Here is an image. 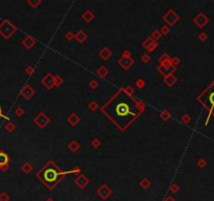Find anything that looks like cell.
Listing matches in <instances>:
<instances>
[{
  "instance_id": "6da1fadb",
  "label": "cell",
  "mask_w": 214,
  "mask_h": 201,
  "mask_svg": "<svg viewBox=\"0 0 214 201\" xmlns=\"http://www.w3.org/2000/svg\"><path fill=\"white\" fill-rule=\"evenodd\" d=\"M115 111L117 116L125 117L127 115H132L133 112L131 111V106L125 102H119L115 106Z\"/></svg>"
},
{
  "instance_id": "7a4b0ae2",
  "label": "cell",
  "mask_w": 214,
  "mask_h": 201,
  "mask_svg": "<svg viewBox=\"0 0 214 201\" xmlns=\"http://www.w3.org/2000/svg\"><path fill=\"white\" fill-rule=\"evenodd\" d=\"M44 177H45L46 181L49 182V183H52V182L56 181V178H58V173H56V170L50 169V170L46 171L45 174H44Z\"/></svg>"
},
{
  "instance_id": "3957f363",
  "label": "cell",
  "mask_w": 214,
  "mask_h": 201,
  "mask_svg": "<svg viewBox=\"0 0 214 201\" xmlns=\"http://www.w3.org/2000/svg\"><path fill=\"white\" fill-rule=\"evenodd\" d=\"M206 102L208 104V106L212 110H214V87H212L211 89L208 91V93H207V100Z\"/></svg>"
},
{
  "instance_id": "277c9868",
  "label": "cell",
  "mask_w": 214,
  "mask_h": 201,
  "mask_svg": "<svg viewBox=\"0 0 214 201\" xmlns=\"http://www.w3.org/2000/svg\"><path fill=\"white\" fill-rule=\"evenodd\" d=\"M6 162H7V156H6L5 154L0 153V165H5Z\"/></svg>"
},
{
  "instance_id": "5b68a950",
  "label": "cell",
  "mask_w": 214,
  "mask_h": 201,
  "mask_svg": "<svg viewBox=\"0 0 214 201\" xmlns=\"http://www.w3.org/2000/svg\"><path fill=\"white\" fill-rule=\"evenodd\" d=\"M0 114H1V109H0Z\"/></svg>"
},
{
  "instance_id": "8992f818",
  "label": "cell",
  "mask_w": 214,
  "mask_h": 201,
  "mask_svg": "<svg viewBox=\"0 0 214 201\" xmlns=\"http://www.w3.org/2000/svg\"><path fill=\"white\" fill-rule=\"evenodd\" d=\"M48 201H51V200H48Z\"/></svg>"
}]
</instances>
